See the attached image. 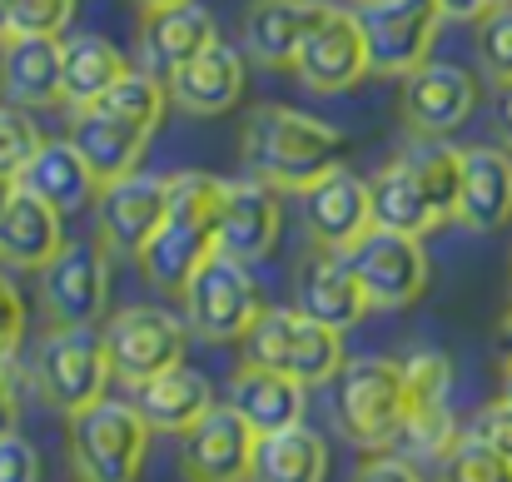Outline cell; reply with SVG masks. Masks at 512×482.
I'll use <instances>...</instances> for the list:
<instances>
[{
    "mask_svg": "<svg viewBox=\"0 0 512 482\" xmlns=\"http://www.w3.org/2000/svg\"><path fill=\"white\" fill-rule=\"evenodd\" d=\"M348 155V135L289 105H254L239 130V160L274 189H309Z\"/></svg>",
    "mask_w": 512,
    "mask_h": 482,
    "instance_id": "1",
    "label": "cell"
},
{
    "mask_svg": "<svg viewBox=\"0 0 512 482\" xmlns=\"http://www.w3.org/2000/svg\"><path fill=\"white\" fill-rule=\"evenodd\" d=\"M219 194H224V179H214V174H199V169L170 174V214H165L160 234L135 254L150 289L184 294L189 279L219 254V244H214Z\"/></svg>",
    "mask_w": 512,
    "mask_h": 482,
    "instance_id": "2",
    "label": "cell"
},
{
    "mask_svg": "<svg viewBox=\"0 0 512 482\" xmlns=\"http://www.w3.org/2000/svg\"><path fill=\"white\" fill-rule=\"evenodd\" d=\"M408 418L403 363L393 358H343L334 373V423L358 453H393Z\"/></svg>",
    "mask_w": 512,
    "mask_h": 482,
    "instance_id": "3",
    "label": "cell"
},
{
    "mask_svg": "<svg viewBox=\"0 0 512 482\" xmlns=\"http://www.w3.org/2000/svg\"><path fill=\"white\" fill-rule=\"evenodd\" d=\"M155 428L130 398H100L70 418V463L80 482H135Z\"/></svg>",
    "mask_w": 512,
    "mask_h": 482,
    "instance_id": "4",
    "label": "cell"
},
{
    "mask_svg": "<svg viewBox=\"0 0 512 482\" xmlns=\"http://www.w3.org/2000/svg\"><path fill=\"white\" fill-rule=\"evenodd\" d=\"M244 358L304 388H319V383H334V373L343 368V333L309 319L304 309H264L244 338Z\"/></svg>",
    "mask_w": 512,
    "mask_h": 482,
    "instance_id": "5",
    "label": "cell"
},
{
    "mask_svg": "<svg viewBox=\"0 0 512 482\" xmlns=\"http://www.w3.org/2000/svg\"><path fill=\"white\" fill-rule=\"evenodd\" d=\"M30 378H35V393L50 408H60L65 418L85 413L90 403L105 398V388L115 378L105 333L100 328H50L35 348Z\"/></svg>",
    "mask_w": 512,
    "mask_h": 482,
    "instance_id": "6",
    "label": "cell"
},
{
    "mask_svg": "<svg viewBox=\"0 0 512 482\" xmlns=\"http://www.w3.org/2000/svg\"><path fill=\"white\" fill-rule=\"evenodd\" d=\"M403 363V398H408V418H403V433H398V448L403 458H413L418 468H438L453 443L463 438L453 408H448V393H453V363L448 353L438 348H413Z\"/></svg>",
    "mask_w": 512,
    "mask_h": 482,
    "instance_id": "7",
    "label": "cell"
},
{
    "mask_svg": "<svg viewBox=\"0 0 512 482\" xmlns=\"http://www.w3.org/2000/svg\"><path fill=\"white\" fill-rule=\"evenodd\" d=\"M179 299H184L189 328H194L204 343H244L249 328L259 323V314L269 309V304H264V289H259V279H254V264L229 259V254H214V259L189 279V289H184Z\"/></svg>",
    "mask_w": 512,
    "mask_h": 482,
    "instance_id": "8",
    "label": "cell"
},
{
    "mask_svg": "<svg viewBox=\"0 0 512 482\" xmlns=\"http://www.w3.org/2000/svg\"><path fill=\"white\" fill-rule=\"evenodd\" d=\"M110 244L100 234L65 239L40 269V309L50 328H95L110 314Z\"/></svg>",
    "mask_w": 512,
    "mask_h": 482,
    "instance_id": "9",
    "label": "cell"
},
{
    "mask_svg": "<svg viewBox=\"0 0 512 482\" xmlns=\"http://www.w3.org/2000/svg\"><path fill=\"white\" fill-rule=\"evenodd\" d=\"M100 333H105V348H110V368L125 388L184 363V348H189V328L174 319L170 309H155V304L115 309Z\"/></svg>",
    "mask_w": 512,
    "mask_h": 482,
    "instance_id": "10",
    "label": "cell"
},
{
    "mask_svg": "<svg viewBox=\"0 0 512 482\" xmlns=\"http://www.w3.org/2000/svg\"><path fill=\"white\" fill-rule=\"evenodd\" d=\"M348 259H353V274L368 289V304L373 309H388V314L413 309L423 299L428 279H433V264H428L423 239L398 234V229H378V224L348 249Z\"/></svg>",
    "mask_w": 512,
    "mask_h": 482,
    "instance_id": "11",
    "label": "cell"
},
{
    "mask_svg": "<svg viewBox=\"0 0 512 482\" xmlns=\"http://www.w3.org/2000/svg\"><path fill=\"white\" fill-rule=\"evenodd\" d=\"M358 25L368 35V60L373 75H413L418 65H428L443 10L433 0H363L358 5Z\"/></svg>",
    "mask_w": 512,
    "mask_h": 482,
    "instance_id": "12",
    "label": "cell"
},
{
    "mask_svg": "<svg viewBox=\"0 0 512 482\" xmlns=\"http://www.w3.org/2000/svg\"><path fill=\"white\" fill-rule=\"evenodd\" d=\"M289 70L314 95H343V90L363 85V75H373V60H368V35L358 25V10L329 5V15L309 30V40L299 45Z\"/></svg>",
    "mask_w": 512,
    "mask_h": 482,
    "instance_id": "13",
    "label": "cell"
},
{
    "mask_svg": "<svg viewBox=\"0 0 512 482\" xmlns=\"http://www.w3.org/2000/svg\"><path fill=\"white\" fill-rule=\"evenodd\" d=\"M398 110H403V125L418 140H448L478 110V75L453 65V60H428L413 75H403Z\"/></svg>",
    "mask_w": 512,
    "mask_h": 482,
    "instance_id": "14",
    "label": "cell"
},
{
    "mask_svg": "<svg viewBox=\"0 0 512 482\" xmlns=\"http://www.w3.org/2000/svg\"><path fill=\"white\" fill-rule=\"evenodd\" d=\"M279 229H284V204H279V189H274V184H264L259 174L224 179L219 219H214V244H219V254L244 259V264H259V259L274 254Z\"/></svg>",
    "mask_w": 512,
    "mask_h": 482,
    "instance_id": "15",
    "label": "cell"
},
{
    "mask_svg": "<svg viewBox=\"0 0 512 482\" xmlns=\"http://www.w3.org/2000/svg\"><path fill=\"white\" fill-rule=\"evenodd\" d=\"M170 214V174H150V169H135L125 179H110L100 184V199H95V219H100V239L110 249H125V254H140L160 224Z\"/></svg>",
    "mask_w": 512,
    "mask_h": 482,
    "instance_id": "16",
    "label": "cell"
},
{
    "mask_svg": "<svg viewBox=\"0 0 512 482\" xmlns=\"http://www.w3.org/2000/svg\"><path fill=\"white\" fill-rule=\"evenodd\" d=\"M254 443H259V433L229 403H214L189 433H179L184 482H249Z\"/></svg>",
    "mask_w": 512,
    "mask_h": 482,
    "instance_id": "17",
    "label": "cell"
},
{
    "mask_svg": "<svg viewBox=\"0 0 512 482\" xmlns=\"http://www.w3.org/2000/svg\"><path fill=\"white\" fill-rule=\"evenodd\" d=\"M294 309H304L309 319L329 323V328H339V333H348L353 323H363V314H368L373 304H368L363 279L353 274L348 249H324V244H314V249L299 259V274H294Z\"/></svg>",
    "mask_w": 512,
    "mask_h": 482,
    "instance_id": "18",
    "label": "cell"
},
{
    "mask_svg": "<svg viewBox=\"0 0 512 482\" xmlns=\"http://www.w3.org/2000/svg\"><path fill=\"white\" fill-rule=\"evenodd\" d=\"M304 224H309L314 244H324V249H353L373 229L368 179L353 174L348 164L329 169L324 179H314L304 189Z\"/></svg>",
    "mask_w": 512,
    "mask_h": 482,
    "instance_id": "19",
    "label": "cell"
},
{
    "mask_svg": "<svg viewBox=\"0 0 512 482\" xmlns=\"http://www.w3.org/2000/svg\"><path fill=\"white\" fill-rule=\"evenodd\" d=\"M214 40H219L214 15L199 0L140 10V55H145V70L160 75V80H170L179 65H189L194 55H204Z\"/></svg>",
    "mask_w": 512,
    "mask_h": 482,
    "instance_id": "20",
    "label": "cell"
},
{
    "mask_svg": "<svg viewBox=\"0 0 512 482\" xmlns=\"http://www.w3.org/2000/svg\"><path fill=\"white\" fill-rule=\"evenodd\" d=\"M0 90L20 110H45L65 100V40L60 35H20L5 40Z\"/></svg>",
    "mask_w": 512,
    "mask_h": 482,
    "instance_id": "21",
    "label": "cell"
},
{
    "mask_svg": "<svg viewBox=\"0 0 512 482\" xmlns=\"http://www.w3.org/2000/svg\"><path fill=\"white\" fill-rule=\"evenodd\" d=\"M254 433H279V428H294L304 423V408H309V388L244 358L234 373H229V398H224Z\"/></svg>",
    "mask_w": 512,
    "mask_h": 482,
    "instance_id": "22",
    "label": "cell"
},
{
    "mask_svg": "<svg viewBox=\"0 0 512 482\" xmlns=\"http://www.w3.org/2000/svg\"><path fill=\"white\" fill-rule=\"evenodd\" d=\"M324 15H329L324 0H254L244 10V55L269 70H284L294 65L299 45Z\"/></svg>",
    "mask_w": 512,
    "mask_h": 482,
    "instance_id": "23",
    "label": "cell"
},
{
    "mask_svg": "<svg viewBox=\"0 0 512 482\" xmlns=\"http://www.w3.org/2000/svg\"><path fill=\"white\" fill-rule=\"evenodd\" d=\"M130 403L140 408V418H145L155 433H174V438H179V433H189L219 398H214L209 373H199V368H189V363H174L165 373L135 383V388H130Z\"/></svg>",
    "mask_w": 512,
    "mask_h": 482,
    "instance_id": "24",
    "label": "cell"
},
{
    "mask_svg": "<svg viewBox=\"0 0 512 482\" xmlns=\"http://www.w3.org/2000/svg\"><path fill=\"white\" fill-rule=\"evenodd\" d=\"M65 244L60 229V209L45 204L40 194H30L25 184H15L10 204L0 209V264L5 269H30L40 274Z\"/></svg>",
    "mask_w": 512,
    "mask_h": 482,
    "instance_id": "25",
    "label": "cell"
},
{
    "mask_svg": "<svg viewBox=\"0 0 512 482\" xmlns=\"http://www.w3.org/2000/svg\"><path fill=\"white\" fill-rule=\"evenodd\" d=\"M165 85H170V105H179L184 115H224L244 100V55L214 40L204 55L179 65Z\"/></svg>",
    "mask_w": 512,
    "mask_h": 482,
    "instance_id": "26",
    "label": "cell"
},
{
    "mask_svg": "<svg viewBox=\"0 0 512 482\" xmlns=\"http://www.w3.org/2000/svg\"><path fill=\"white\" fill-rule=\"evenodd\" d=\"M70 145L85 155V164L95 169L100 184H110V179H125V174L140 169V155H145V145H150V130L130 125V120L115 115L110 105H85V110H75Z\"/></svg>",
    "mask_w": 512,
    "mask_h": 482,
    "instance_id": "27",
    "label": "cell"
},
{
    "mask_svg": "<svg viewBox=\"0 0 512 482\" xmlns=\"http://www.w3.org/2000/svg\"><path fill=\"white\" fill-rule=\"evenodd\" d=\"M458 219L473 234H498L503 224H512V155L508 150H498V145L463 150Z\"/></svg>",
    "mask_w": 512,
    "mask_h": 482,
    "instance_id": "28",
    "label": "cell"
},
{
    "mask_svg": "<svg viewBox=\"0 0 512 482\" xmlns=\"http://www.w3.org/2000/svg\"><path fill=\"white\" fill-rule=\"evenodd\" d=\"M368 194H373V224L378 229H398V234L423 239V234H433L443 224L433 199H428V189H423V179H418V169L408 164V155L383 164L368 179Z\"/></svg>",
    "mask_w": 512,
    "mask_h": 482,
    "instance_id": "29",
    "label": "cell"
},
{
    "mask_svg": "<svg viewBox=\"0 0 512 482\" xmlns=\"http://www.w3.org/2000/svg\"><path fill=\"white\" fill-rule=\"evenodd\" d=\"M20 184H25L30 194H40L45 204H55L60 214H75V209H85V204L100 199L95 169L85 164V155H80L70 140H45L40 155L25 164Z\"/></svg>",
    "mask_w": 512,
    "mask_h": 482,
    "instance_id": "30",
    "label": "cell"
},
{
    "mask_svg": "<svg viewBox=\"0 0 512 482\" xmlns=\"http://www.w3.org/2000/svg\"><path fill=\"white\" fill-rule=\"evenodd\" d=\"M329 478V443L324 433L294 423L279 433H259L249 482H324Z\"/></svg>",
    "mask_w": 512,
    "mask_h": 482,
    "instance_id": "31",
    "label": "cell"
},
{
    "mask_svg": "<svg viewBox=\"0 0 512 482\" xmlns=\"http://www.w3.org/2000/svg\"><path fill=\"white\" fill-rule=\"evenodd\" d=\"M125 75H130V60L115 40L85 35V30L65 40V105L85 110V105L105 100Z\"/></svg>",
    "mask_w": 512,
    "mask_h": 482,
    "instance_id": "32",
    "label": "cell"
},
{
    "mask_svg": "<svg viewBox=\"0 0 512 482\" xmlns=\"http://www.w3.org/2000/svg\"><path fill=\"white\" fill-rule=\"evenodd\" d=\"M408 164L418 169L438 219H458V194H463V150H453L448 140H423L408 150Z\"/></svg>",
    "mask_w": 512,
    "mask_h": 482,
    "instance_id": "33",
    "label": "cell"
},
{
    "mask_svg": "<svg viewBox=\"0 0 512 482\" xmlns=\"http://www.w3.org/2000/svg\"><path fill=\"white\" fill-rule=\"evenodd\" d=\"M95 105H110L115 115H125L130 125H140V130H150L155 135V125L165 120V105H170V85L160 80V75H150V70H130L105 100H95Z\"/></svg>",
    "mask_w": 512,
    "mask_h": 482,
    "instance_id": "34",
    "label": "cell"
},
{
    "mask_svg": "<svg viewBox=\"0 0 512 482\" xmlns=\"http://www.w3.org/2000/svg\"><path fill=\"white\" fill-rule=\"evenodd\" d=\"M75 0H0V40L20 35H65Z\"/></svg>",
    "mask_w": 512,
    "mask_h": 482,
    "instance_id": "35",
    "label": "cell"
},
{
    "mask_svg": "<svg viewBox=\"0 0 512 482\" xmlns=\"http://www.w3.org/2000/svg\"><path fill=\"white\" fill-rule=\"evenodd\" d=\"M40 145H45V135H40V125L30 120V110L0 100V179H15V184H20L25 164L40 155Z\"/></svg>",
    "mask_w": 512,
    "mask_h": 482,
    "instance_id": "36",
    "label": "cell"
},
{
    "mask_svg": "<svg viewBox=\"0 0 512 482\" xmlns=\"http://www.w3.org/2000/svg\"><path fill=\"white\" fill-rule=\"evenodd\" d=\"M438 482H512V463L488 443H478L473 433H463L453 453L438 463Z\"/></svg>",
    "mask_w": 512,
    "mask_h": 482,
    "instance_id": "37",
    "label": "cell"
},
{
    "mask_svg": "<svg viewBox=\"0 0 512 482\" xmlns=\"http://www.w3.org/2000/svg\"><path fill=\"white\" fill-rule=\"evenodd\" d=\"M478 60L488 80L512 85V5H493L478 20Z\"/></svg>",
    "mask_w": 512,
    "mask_h": 482,
    "instance_id": "38",
    "label": "cell"
},
{
    "mask_svg": "<svg viewBox=\"0 0 512 482\" xmlns=\"http://www.w3.org/2000/svg\"><path fill=\"white\" fill-rule=\"evenodd\" d=\"M20 343H25V299L0 264V368H15Z\"/></svg>",
    "mask_w": 512,
    "mask_h": 482,
    "instance_id": "39",
    "label": "cell"
},
{
    "mask_svg": "<svg viewBox=\"0 0 512 482\" xmlns=\"http://www.w3.org/2000/svg\"><path fill=\"white\" fill-rule=\"evenodd\" d=\"M463 433H473L478 443H488L493 453H503V458L512 463V403L508 398H498V403L478 408V413H473V423H468Z\"/></svg>",
    "mask_w": 512,
    "mask_h": 482,
    "instance_id": "40",
    "label": "cell"
},
{
    "mask_svg": "<svg viewBox=\"0 0 512 482\" xmlns=\"http://www.w3.org/2000/svg\"><path fill=\"white\" fill-rule=\"evenodd\" d=\"M353 482H428V478H423V468H418L413 458H403V453H368V458L358 463Z\"/></svg>",
    "mask_w": 512,
    "mask_h": 482,
    "instance_id": "41",
    "label": "cell"
},
{
    "mask_svg": "<svg viewBox=\"0 0 512 482\" xmlns=\"http://www.w3.org/2000/svg\"><path fill=\"white\" fill-rule=\"evenodd\" d=\"M0 482H40V453L20 433L0 438Z\"/></svg>",
    "mask_w": 512,
    "mask_h": 482,
    "instance_id": "42",
    "label": "cell"
},
{
    "mask_svg": "<svg viewBox=\"0 0 512 482\" xmlns=\"http://www.w3.org/2000/svg\"><path fill=\"white\" fill-rule=\"evenodd\" d=\"M20 423V378L15 368H0V438H10Z\"/></svg>",
    "mask_w": 512,
    "mask_h": 482,
    "instance_id": "43",
    "label": "cell"
},
{
    "mask_svg": "<svg viewBox=\"0 0 512 482\" xmlns=\"http://www.w3.org/2000/svg\"><path fill=\"white\" fill-rule=\"evenodd\" d=\"M443 10V20H483L498 0H433Z\"/></svg>",
    "mask_w": 512,
    "mask_h": 482,
    "instance_id": "44",
    "label": "cell"
},
{
    "mask_svg": "<svg viewBox=\"0 0 512 482\" xmlns=\"http://www.w3.org/2000/svg\"><path fill=\"white\" fill-rule=\"evenodd\" d=\"M498 348H503V363L512 358V309L503 314V323H498Z\"/></svg>",
    "mask_w": 512,
    "mask_h": 482,
    "instance_id": "45",
    "label": "cell"
},
{
    "mask_svg": "<svg viewBox=\"0 0 512 482\" xmlns=\"http://www.w3.org/2000/svg\"><path fill=\"white\" fill-rule=\"evenodd\" d=\"M503 135H508V145H512V90H508V100H503Z\"/></svg>",
    "mask_w": 512,
    "mask_h": 482,
    "instance_id": "46",
    "label": "cell"
},
{
    "mask_svg": "<svg viewBox=\"0 0 512 482\" xmlns=\"http://www.w3.org/2000/svg\"><path fill=\"white\" fill-rule=\"evenodd\" d=\"M140 10H160V5H189V0H135Z\"/></svg>",
    "mask_w": 512,
    "mask_h": 482,
    "instance_id": "47",
    "label": "cell"
},
{
    "mask_svg": "<svg viewBox=\"0 0 512 482\" xmlns=\"http://www.w3.org/2000/svg\"><path fill=\"white\" fill-rule=\"evenodd\" d=\"M503 398H508V403H512V358H508V363H503Z\"/></svg>",
    "mask_w": 512,
    "mask_h": 482,
    "instance_id": "48",
    "label": "cell"
},
{
    "mask_svg": "<svg viewBox=\"0 0 512 482\" xmlns=\"http://www.w3.org/2000/svg\"><path fill=\"white\" fill-rule=\"evenodd\" d=\"M10 194H15V179H0V209L10 204Z\"/></svg>",
    "mask_w": 512,
    "mask_h": 482,
    "instance_id": "49",
    "label": "cell"
},
{
    "mask_svg": "<svg viewBox=\"0 0 512 482\" xmlns=\"http://www.w3.org/2000/svg\"><path fill=\"white\" fill-rule=\"evenodd\" d=\"M498 5H512V0H498Z\"/></svg>",
    "mask_w": 512,
    "mask_h": 482,
    "instance_id": "50",
    "label": "cell"
},
{
    "mask_svg": "<svg viewBox=\"0 0 512 482\" xmlns=\"http://www.w3.org/2000/svg\"><path fill=\"white\" fill-rule=\"evenodd\" d=\"M358 5H363V0H358Z\"/></svg>",
    "mask_w": 512,
    "mask_h": 482,
    "instance_id": "51",
    "label": "cell"
}]
</instances>
